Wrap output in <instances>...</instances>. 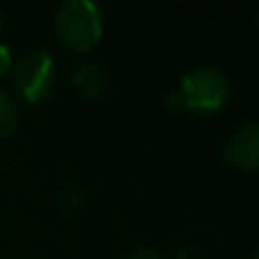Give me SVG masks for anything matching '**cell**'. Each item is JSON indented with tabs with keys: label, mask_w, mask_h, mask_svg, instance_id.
Segmentation results:
<instances>
[{
	"label": "cell",
	"mask_w": 259,
	"mask_h": 259,
	"mask_svg": "<svg viewBox=\"0 0 259 259\" xmlns=\"http://www.w3.org/2000/svg\"><path fill=\"white\" fill-rule=\"evenodd\" d=\"M230 100V80L216 66H196L184 73L178 89L166 94V107L173 112H191L198 116L219 114Z\"/></svg>",
	"instance_id": "6da1fadb"
},
{
	"label": "cell",
	"mask_w": 259,
	"mask_h": 259,
	"mask_svg": "<svg viewBox=\"0 0 259 259\" xmlns=\"http://www.w3.org/2000/svg\"><path fill=\"white\" fill-rule=\"evenodd\" d=\"M105 32L103 9L94 0H66L55 12V34L73 53H91Z\"/></svg>",
	"instance_id": "7a4b0ae2"
},
{
	"label": "cell",
	"mask_w": 259,
	"mask_h": 259,
	"mask_svg": "<svg viewBox=\"0 0 259 259\" xmlns=\"http://www.w3.org/2000/svg\"><path fill=\"white\" fill-rule=\"evenodd\" d=\"M12 82L25 103L39 105L50 96L57 80V64L46 48H30L12 62Z\"/></svg>",
	"instance_id": "3957f363"
},
{
	"label": "cell",
	"mask_w": 259,
	"mask_h": 259,
	"mask_svg": "<svg viewBox=\"0 0 259 259\" xmlns=\"http://www.w3.org/2000/svg\"><path fill=\"white\" fill-rule=\"evenodd\" d=\"M223 159L239 170L259 168V121L243 123L225 139Z\"/></svg>",
	"instance_id": "277c9868"
},
{
	"label": "cell",
	"mask_w": 259,
	"mask_h": 259,
	"mask_svg": "<svg viewBox=\"0 0 259 259\" xmlns=\"http://www.w3.org/2000/svg\"><path fill=\"white\" fill-rule=\"evenodd\" d=\"M107 84H109L107 68L100 62H96V59L77 64L75 71H73V87H75L77 94L84 96L87 100L103 98L105 91H107Z\"/></svg>",
	"instance_id": "5b68a950"
},
{
	"label": "cell",
	"mask_w": 259,
	"mask_h": 259,
	"mask_svg": "<svg viewBox=\"0 0 259 259\" xmlns=\"http://www.w3.org/2000/svg\"><path fill=\"white\" fill-rule=\"evenodd\" d=\"M18 118H21V114H18L16 100L7 91L0 89V143L14 137L18 127Z\"/></svg>",
	"instance_id": "8992f818"
},
{
	"label": "cell",
	"mask_w": 259,
	"mask_h": 259,
	"mask_svg": "<svg viewBox=\"0 0 259 259\" xmlns=\"http://www.w3.org/2000/svg\"><path fill=\"white\" fill-rule=\"evenodd\" d=\"M123 259H164L161 252L157 248H150V246H139V248H132Z\"/></svg>",
	"instance_id": "52a82bcc"
},
{
	"label": "cell",
	"mask_w": 259,
	"mask_h": 259,
	"mask_svg": "<svg viewBox=\"0 0 259 259\" xmlns=\"http://www.w3.org/2000/svg\"><path fill=\"white\" fill-rule=\"evenodd\" d=\"M9 68H12V53L5 44H0V77L9 73Z\"/></svg>",
	"instance_id": "ba28073f"
},
{
	"label": "cell",
	"mask_w": 259,
	"mask_h": 259,
	"mask_svg": "<svg viewBox=\"0 0 259 259\" xmlns=\"http://www.w3.org/2000/svg\"><path fill=\"white\" fill-rule=\"evenodd\" d=\"M175 259H196V257H193L191 250H180L178 255H175Z\"/></svg>",
	"instance_id": "9c48e42d"
},
{
	"label": "cell",
	"mask_w": 259,
	"mask_h": 259,
	"mask_svg": "<svg viewBox=\"0 0 259 259\" xmlns=\"http://www.w3.org/2000/svg\"><path fill=\"white\" fill-rule=\"evenodd\" d=\"M250 259H259V250H257V252H255V255H252Z\"/></svg>",
	"instance_id": "30bf717a"
},
{
	"label": "cell",
	"mask_w": 259,
	"mask_h": 259,
	"mask_svg": "<svg viewBox=\"0 0 259 259\" xmlns=\"http://www.w3.org/2000/svg\"><path fill=\"white\" fill-rule=\"evenodd\" d=\"M0 27H3V18H0Z\"/></svg>",
	"instance_id": "8fae6325"
}]
</instances>
